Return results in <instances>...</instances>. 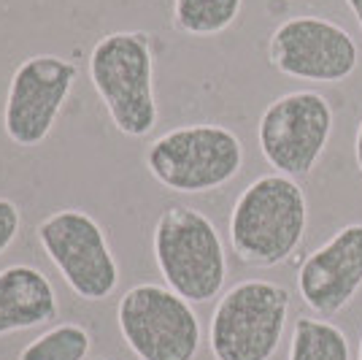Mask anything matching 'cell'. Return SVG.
I'll return each instance as SVG.
<instances>
[{
	"label": "cell",
	"mask_w": 362,
	"mask_h": 360,
	"mask_svg": "<svg viewBox=\"0 0 362 360\" xmlns=\"http://www.w3.org/2000/svg\"><path fill=\"white\" fill-rule=\"evenodd\" d=\"M146 168L170 193H211L241 174L243 144L230 128L216 122L181 125L151 141Z\"/></svg>",
	"instance_id": "cell-3"
},
{
	"label": "cell",
	"mask_w": 362,
	"mask_h": 360,
	"mask_svg": "<svg viewBox=\"0 0 362 360\" xmlns=\"http://www.w3.org/2000/svg\"><path fill=\"white\" fill-rule=\"evenodd\" d=\"M90 79L119 133L144 138L157 128L154 55L146 33L119 30L103 35L90 52Z\"/></svg>",
	"instance_id": "cell-2"
},
{
	"label": "cell",
	"mask_w": 362,
	"mask_h": 360,
	"mask_svg": "<svg viewBox=\"0 0 362 360\" xmlns=\"http://www.w3.org/2000/svg\"><path fill=\"white\" fill-rule=\"evenodd\" d=\"M289 360H351L346 333L327 320L300 317L292 330Z\"/></svg>",
	"instance_id": "cell-13"
},
{
	"label": "cell",
	"mask_w": 362,
	"mask_h": 360,
	"mask_svg": "<svg viewBox=\"0 0 362 360\" xmlns=\"http://www.w3.org/2000/svg\"><path fill=\"white\" fill-rule=\"evenodd\" d=\"M268 60L284 76L338 84L360 65V46L351 33L325 16H292L271 33Z\"/></svg>",
	"instance_id": "cell-9"
},
{
	"label": "cell",
	"mask_w": 362,
	"mask_h": 360,
	"mask_svg": "<svg viewBox=\"0 0 362 360\" xmlns=\"http://www.w3.org/2000/svg\"><path fill=\"white\" fill-rule=\"evenodd\" d=\"M362 287V223L344 225L303 260L298 293L319 317L344 312Z\"/></svg>",
	"instance_id": "cell-11"
},
{
	"label": "cell",
	"mask_w": 362,
	"mask_h": 360,
	"mask_svg": "<svg viewBox=\"0 0 362 360\" xmlns=\"http://www.w3.org/2000/svg\"><path fill=\"white\" fill-rule=\"evenodd\" d=\"M346 6L351 9V14H354V19H357V25H360L362 30V0H346Z\"/></svg>",
	"instance_id": "cell-18"
},
{
	"label": "cell",
	"mask_w": 362,
	"mask_h": 360,
	"mask_svg": "<svg viewBox=\"0 0 362 360\" xmlns=\"http://www.w3.org/2000/svg\"><path fill=\"white\" fill-rule=\"evenodd\" d=\"M92 347L90 330L78 322H62L19 352V360H87Z\"/></svg>",
	"instance_id": "cell-15"
},
{
	"label": "cell",
	"mask_w": 362,
	"mask_h": 360,
	"mask_svg": "<svg viewBox=\"0 0 362 360\" xmlns=\"http://www.w3.org/2000/svg\"><path fill=\"white\" fill-rule=\"evenodd\" d=\"M57 317V296L44 271L8 266L0 271V336L44 325Z\"/></svg>",
	"instance_id": "cell-12"
},
{
	"label": "cell",
	"mask_w": 362,
	"mask_h": 360,
	"mask_svg": "<svg viewBox=\"0 0 362 360\" xmlns=\"http://www.w3.org/2000/svg\"><path fill=\"white\" fill-rule=\"evenodd\" d=\"M360 360H362V342H360Z\"/></svg>",
	"instance_id": "cell-19"
},
{
	"label": "cell",
	"mask_w": 362,
	"mask_h": 360,
	"mask_svg": "<svg viewBox=\"0 0 362 360\" xmlns=\"http://www.w3.org/2000/svg\"><path fill=\"white\" fill-rule=\"evenodd\" d=\"M19 225H22L19 206H16L14 201H8V198H0V255L14 244Z\"/></svg>",
	"instance_id": "cell-16"
},
{
	"label": "cell",
	"mask_w": 362,
	"mask_h": 360,
	"mask_svg": "<svg viewBox=\"0 0 362 360\" xmlns=\"http://www.w3.org/2000/svg\"><path fill=\"white\" fill-rule=\"evenodd\" d=\"M76 76V62L57 55H33L16 65L3 108V128L16 147L30 150L46 141L74 90Z\"/></svg>",
	"instance_id": "cell-10"
},
{
	"label": "cell",
	"mask_w": 362,
	"mask_h": 360,
	"mask_svg": "<svg viewBox=\"0 0 362 360\" xmlns=\"http://www.w3.org/2000/svg\"><path fill=\"white\" fill-rule=\"evenodd\" d=\"M154 260L165 285L189 303H206L225 287V244L203 211L168 206L154 225Z\"/></svg>",
	"instance_id": "cell-4"
},
{
	"label": "cell",
	"mask_w": 362,
	"mask_h": 360,
	"mask_svg": "<svg viewBox=\"0 0 362 360\" xmlns=\"http://www.w3.org/2000/svg\"><path fill=\"white\" fill-rule=\"evenodd\" d=\"M330 101L317 90H295L276 98L259 117L257 141L259 152L276 174L292 179L308 176L332 135Z\"/></svg>",
	"instance_id": "cell-6"
},
{
	"label": "cell",
	"mask_w": 362,
	"mask_h": 360,
	"mask_svg": "<svg viewBox=\"0 0 362 360\" xmlns=\"http://www.w3.org/2000/svg\"><path fill=\"white\" fill-rule=\"evenodd\" d=\"M289 290L279 282L246 279L219 298L209 328L216 360H271L281 344Z\"/></svg>",
	"instance_id": "cell-5"
},
{
	"label": "cell",
	"mask_w": 362,
	"mask_h": 360,
	"mask_svg": "<svg viewBox=\"0 0 362 360\" xmlns=\"http://www.w3.org/2000/svg\"><path fill=\"white\" fill-rule=\"evenodd\" d=\"M354 160H357V168H360L362 174V120L360 128H357V135H354Z\"/></svg>",
	"instance_id": "cell-17"
},
{
	"label": "cell",
	"mask_w": 362,
	"mask_h": 360,
	"mask_svg": "<svg viewBox=\"0 0 362 360\" xmlns=\"http://www.w3.org/2000/svg\"><path fill=\"white\" fill-rule=\"evenodd\" d=\"M117 325L138 360H192L200 349L197 315L170 287H130L117 306Z\"/></svg>",
	"instance_id": "cell-7"
},
{
	"label": "cell",
	"mask_w": 362,
	"mask_h": 360,
	"mask_svg": "<svg viewBox=\"0 0 362 360\" xmlns=\"http://www.w3.org/2000/svg\"><path fill=\"white\" fill-rule=\"evenodd\" d=\"M308 227V203L298 181L284 174L257 176L230 214V247L241 263L273 269L298 252Z\"/></svg>",
	"instance_id": "cell-1"
},
{
	"label": "cell",
	"mask_w": 362,
	"mask_h": 360,
	"mask_svg": "<svg viewBox=\"0 0 362 360\" xmlns=\"http://www.w3.org/2000/svg\"><path fill=\"white\" fill-rule=\"evenodd\" d=\"M241 6L243 0H173V25L184 35H219L238 19Z\"/></svg>",
	"instance_id": "cell-14"
},
{
	"label": "cell",
	"mask_w": 362,
	"mask_h": 360,
	"mask_svg": "<svg viewBox=\"0 0 362 360\" xmlns=\"http://www.w3.org/2000/svg\"><path fill=\"white\" fill-rule=\"evenodd\" d=\"M38 241L65 285L84 300H106L119 285V266L103 227L81 209H60L41 220Z\"/></svg>",
	"instance_id": "cell-8"
}]
</instances>
